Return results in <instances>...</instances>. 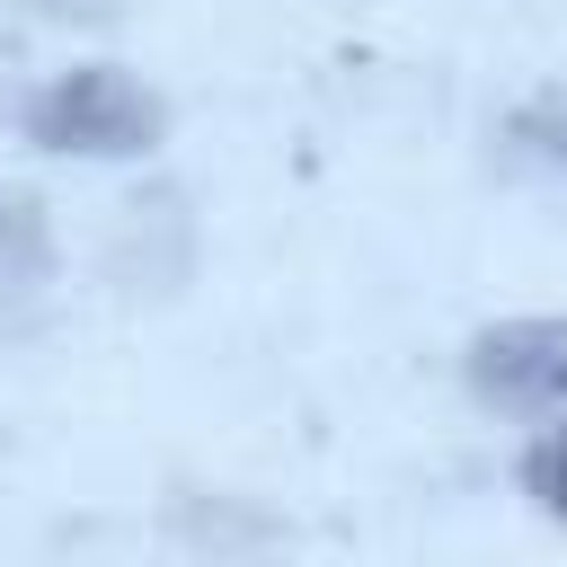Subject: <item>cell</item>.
Instances as JSON below:
<instances>
[{"label":"cell","instance_id":"5","mask_svg":"<svg viewBox=\"0 0 567 567\" xmlns=\"http://www.w3.org/2000/svg\"><path fill=\"white\" fill-rule=\"evenodd\" d=\"M496 159H505L514 177L567 186V80H540V89H523V97L496 115Z\"/></svg>","mask_w":567,"mask_h":567},{"label":"cell","instance_id":"1","mask_svg":"<svg viewBox=\"0 0 567 567\" xmlns=\"http://www.w3.org/2000/svg\"><path fill=\"white\" fill-rule=\"evenodd\" d=\"M18 142L44 159H151L168 142V97L124 62H62L18 97Z\"/></svg>","mask_w":567,"mask_h":567},{"label":"cell","instance_id":"3","mask_svg":"<svg viewBox=\"0 0 567 567\" xmlns=\"http://www.w3.org/2000/svg\"><path fill=\"white\" fill-rule=\"evenodd\" d=\"M106 275H115L124 292H168V284L195 275V213H186V186L151 177V186H133V195L115 204V221H106Z\"/></svg>","mask_w":567,"mask_h":567},{"label":"cell","instance_id":"2","mask_svg":"<svg viewBox=\"0 0 567 567\" xmlns=\"http://www.w3.org/2000/svg\"><path fill=\"white\" fill-rule=\"evenodd\" d=\"M461 390L478 416H505V425L567 416V310H514V319L470 328Z\"/></svg>","mask_w":567,"mask_h":567},{"label":"cell","instance_id":"4","mask_svg":"<svg viewBox=\"0 0 567 567\" xmlns=\"http://www.w3.org/2000/svg\"><path fill=\"white\" fill-rule=\"evenodd\" d=\"M62 275V230H53V204L35 186H9L0 177V328H18Z\"/></svg>","mask_w":567,"mask_h":567},{"label":"cell","instance_id":"6","mask_svg":"<svg viewBox=\"0 0 567 567\" xmlns=\"http://www.w3.org/2000/svg\"><path fill=\"white\" fill-rule=\"evenodd\" d=\"M514 487H523V505L540 523H567V416L532 425V443L514 452Z\"/></svg>","mask_w":567,"mask_h":567},{"label":"cell","instance_id":"7","mask_svg":"<svg viewBox=\"0 0 567 567\" xmlns=\"http://www.w3.org/2000/svg\"><path fill=\"white\" fill-rule=\"evenodd\" d=\"M35 9H44V18H115L124 0H35Z\"/></svg>","mask_w":567,"mask_h":567}]
</instances>
